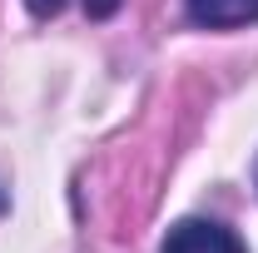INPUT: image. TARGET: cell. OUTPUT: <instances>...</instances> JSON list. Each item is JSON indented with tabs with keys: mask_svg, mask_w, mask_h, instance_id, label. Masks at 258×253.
Returning a JSON list of instances; mask_svg holds the SVG:
<instances>
[{
	"mask_svg": "<svg viewBox=\"0 0 258 253\" xmlns=\"http://www.w3.org/2000/svg\"><path fill=\"white\" fill-rule=\"evenodd\" d=\"M159 253H248L238 243V233L224 223H204V219H184L169 228Z\"/></svg>",
	"mask_w": 258,
	"mask_h": 253,
	"instance_id": "6da1fadb",
	"label": "cell"
},
{
	"mask_svg": "<svg viewBox=\"0 0 258 253\" xmlns=\"http://www.w3.org/2000/svg\"><path fill=\"white\" fill-rule=\"evenodd\" d=\"M184 10L204 30H233V25L258 20V0H184Z\"/></svg>",
	"mask_w": 258,
	"mask_h": 253,
	"instance_id": "7a4b0ae2",
	"label": "cell"
},
{
	"mask_svg": "<svg viewBox=\"0 0 258 253\" xmlns=\"http://www.w3.org/2000/svg\"><path fill=\"white\" fill-rule=\"evenodd\" d=\"M119 10V0H85V15L90 20H104V15H114Z\"/></svg>",
	"mask_w": 258,
	"mask_h": 253,
	"instance_id": "3957f363",
	"label": "cell"
},
{
	"mask_svg": "<svg viewBox=\"0 0 258 253\" xmlns=\"http://www.w3.org/2000/svg\"><path fill=\"white\" fill-rule=\"evenodd\" d=\"M25 5H30V15H40V20H50V15L64 10V0H25Z\"/></svg>",
	"mask_w": 258,
	"mask_h": 253,
	"instance_id": "277c9868",
	"label": "cell"
},
{
	"mask_svg": "<svg viewBox=\"0 0 258 253\" xmlns=\"http://www.w3.org/2000/svg\"><path fill=\"white\" fill-rule=\"evenodd\" d=\"M0 209H5V194H0Z\"/></svg>",
	"mask_w": 258,
	"mask_h": 253,
	"instance_id": "5b68a950",
	"label": "cell"
}]
</instances>
